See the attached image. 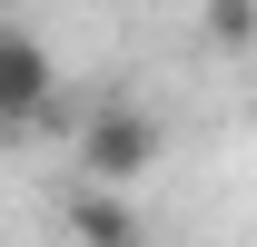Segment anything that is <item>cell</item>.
Wrapping results in <instances>:
<instances>
[{
    "mask_svg": "<svg viewBox=\"0 0 257 247\" xmlns=\"http://www.w3.org/2000/svg\"><path fill=\"white\" fill-rule=\"evenodd\" d=\"M69 237L79 247H139V217L119 208V188H79L69 198Z\"/></svg>",
    "mask_w": 257,
    "mask_h": 247,
    "instance_id": "3",
    "label": "cell"
},
{
    "mask_svg": "<svg viewBox=\"0 0 257 247\" xmlns=\"http://www.w3.org/2000/svg\"><path fill=\"white\" fill-rule=\"evenodd\" d=\"M198 20H208V40H218V50H247V40H257V0H208Z\"/></svg>",
    "mask_w": 257,
    "mask_h": 247,
    "instance_id": "4",
    "label": "cell"
},
{
    "mask_svg": "<svg viewBox=\"0 0 257 247\" xmlns=\"http://www.w3.org/2000/svg\"><path fill=\"white\" fill-rule=\"evenodd\" d=\"M0 109H10V119H50V60H40L30 30L0 40Z\"/></svg>",
    "mask_w": 257,
    "mask_h": 247,
    "instance_id": "2",
    "label": "cell"
},
{
    "mask_svg": "<svg viewBox=\"0 0 257 247\" xmlns=\"http://www.w3.org/2000/svg\"><path fill=\"white\" fill-rule=\"evenodd\" d=\"M159 149H168V129H159V109H89L79 119V178L89 188H128V178H149L159 168Z\"/></svg>",
    "mask_w": 257,
    "mask_h": 247,
    "instance_id": "1",
    "label": "cell"
}]
</instances>
